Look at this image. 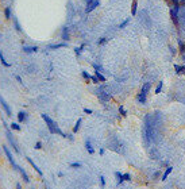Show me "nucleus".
Instances as JSON below:
<instances>
[{"instance_id": "4", "label": "nucleus", "mask_w": 185, "mask_h": 189, "mask_svg": "<svg viewBox=\"0 0 185 189\" xmlns=\"http://www.w3.org/2000/svg\"><path fill=\"white\" fill-rule=\"evenodd\" d=\"M7 139H8V142H10V145L12 146V149L16 151V153H19V149H18V145L15 143V140H14V137L11 135V132L7 130Z\"/></svg>"}, {"instance_id": "17", "label": "nucleus", "mask_w": 185, "mask_h": 189, "mask_svg": "<svg viewBox=\"0 0 185 189\" xmlns=\"http://www.w3.org/2000/svg\"><path fill=\"white\" fill-rule=\"evenodd\" d=\"M62 39L64 41H68L69 39V30L66 27H64V31H62Z\"/></svg>"}, {"instance_id": "5", "label": "nucleus", "mask_w": 185, "mask_h": 189, "mask_svg": "<svg viewBox=\"0 0 185 189\" xmlns=\"http://www.w3.org/2000/svg\"><path fill=\"white\" fill-rule=\"evenodd\" d=\"M0 104L3 105V109L5 111V114H7L8 116H11V115H12V112H11V109H10V107H8V104L5 103V100L2 97V94H0Z\"/></svg>"}, {"instance_id": "2", "label": "nucleus", "mask_w": 185, "mask_h": 189, "mask_svg": "<svg viewBox=\"0 0 185 189\" xmlns=\"http://www.w3.org/2000/svg\"><path fill=\"white\" fill-rule=\"evenodd\" d=\"M3 151L5 153V155H7V158H8V161H10V163L12 165V166H14L15 169H18V165H16V162H15V159H14V157L11 155V153H10V150H8V147H7V146H3Z\"/></svg>"}, {"instance_id": "24", "label": "nucleus", "mask_w": 185, "mask_h": 189, "mask_svg": "<svg viewBox=\"0 0 185 189\" xmlns=\"http://www.w3.org/2000/svg\"><path fill=\"white\" fill-rule=\"evenodd\" d=\"M82 166V163H80V162H73V163H70V168H73V169H79V168H81Z\"/></svg>"}, {"instance_id": "20", "label": "nucleus", "mask_w": 185, "mask_h": 189, "mask_svg": "<svg viewBox=\"0 0 185 189\" xmlns=\"http://www.w3.org/2000/svg\"><path fill=\"white\" fill-rule=\"evenodd\" d=\"M95 76H96V77H97V80H99V81H101V82H104V81H105V77H104V76L101 74L100 72H97V70H96V72H95Z\"/></svg>"}, {"instance_id": "6", "label": "nucleus", "mask_w": 185, "mask_h": 189, "mask_svg": "<svg viewBox=\"0 0 185 189\" xmlns=\"http://www.w3.org/2000/svg\"><path fill=\"white\" fill-rule=\"evenodd\" d=\"M26 159H27V161L30 162V165H31V166L34 168V170H35V172H37V173H38L39 176H42V170H41V169H39V168L37 166V165H35V163H34V161H33V159H31V158H30V157H27Z\"/></svg>"}, {"instance_id": "9", "label": "nucleus", "mask_w": 185, "mask_h": 189, "mask_svg": "<svg viewBox=\"0 0 185 189\" xmlns=\"http://www.w3.org/2000/svg\"><path fill=\"white\" fill-rule=\"evenodd\" d=\"M172 170H173V168L172 166H168V168H166V170H165V173L162 174V177H161V180H162V181H165L166 178H168V176L172 173Z\"/></svg>"}, {"instance_id": "36", "label": "nucleus", "mask_w": 185, "mask_h": 189, "mask_svg": "<svg viewBox=\"0 0 185 189\" xmlns=\"http://www.w3.org/2000/svg\"><path fill=\"white\" fill-rule=\"evenodd\" d=\"M14 23H15V27H16V30H18V31H22V30H20V27H19V25H18V22H16V19H14Z\"/></svg>"}, {"instance_id": "12", "label": "nucleus", "mask_w": 185, "mask_h": 189, "mask_svg": "<svg viewBox=\"0 0 185 189\" xmlns=\"http://www.w3.org/2000/svg\"><path fill=\"white\" fill-rule=\"evenodd\" d=\"M18 170H19L20 176L23 177V180H25V182H30V178H28V176L26 174V172H25V170H23L22 168H19V166H18Z\"/></svg>"}, {"instance_id": "30", "label": "nucleus", "mask_w": 185, "mask_h": 189, "mask_svg": "<svg viewBox=\"0 0 185 189\" xmlns=\"http://www.w3.org/2000/svg\"><path fill=\"white\" fill-rule=\"evenodd\" d=\"M119 112H120V114H122L123 116H127V112L124 111V108L122 107V105H120V107H119Z\"/></svg>"}, {"instance_id": "25", "label": "nucleus", "mask_w": 185, "mask_h": 189, "mask_svg": "<svg viewBox=\"0 0 185 189\" xmlns=\"http://www.w3.org/2000/svg\"><path fill=\"white\" fill-rule=\"evenodd\" d=\"M66 46V43H58V45H50V49H59V47Z\"/></svg>"}, {"instance_id": "1", "label": "nucleus", "mask_w": 185, "mask_h": 189, "mask_svg": "<svg viewBox=\"0 0 185 189\" xmlns=\"http://www.w3.org/2000/svg\"><path fill=\"white\" fill-rule=\"evenodd\" d=\"M41 116H42V119H43V120L46 122L47 127H49V131H50L51 134H59V135H62L64 138H66V137H65V135H64V132H62L61 130L58 128L57 123H56L54 120H53V119H50V117H49V115H46V114H42Z\"/></svg>"}, {"instance_id": "40", "label": "nucleus", "mask_w": 185, "mask_h": 189, "mask_svg": "<svg viewBox=\"0 0 185 189\" xmlns=\"http://www.w3.org/2000/svg\"><path fill=\"white\" fill-rule=\"evenodd\" d=\"M173 3H174V5H178V2H180V0H172Z\"/></svg>"}, {"instance_id": "28", "label": "nucleus", "mask_w": 185, "mask_h": 189, "mask_svg": "<svg viewBox=\"0 0 185 189\" xmlns=\"http://www.w3.org/2000/svg\"><path fill=\"white\" fill-rule=\"evenodd\" d=\"M11 127H12V130H16V131H19V130H20V126L18 124V123H12Z\"/></svg>"}, {"instance_id": "34", "label": "nucleus", "mask_w": 185, "mask_h": 189, "mask_svg": "<svg viewBox=\"0 0 185 189\" xmlns=\"http://www.w3.org/2000/svg\"><path fill=\"white\" fill-rule=\"evenodd\" d=\"M35 149L41 150V149H42V143H41V142H37V143H35Z\"/></svg>"}, {"instance_id": "27", "label": "nucleus", "mask_w": 185, "mask_h": 189, "mask_svg": "<svg viewBox=\"0 0 185 189\" xmlns=\"http://www.w3.org/2000/svg\"><path fill=\"white\" fill-rule=\"evenodd\" d=\"M123 178H124V181H131V174L130 173H124Z\"/></svg>"}, {"instance_id": "8", "label": "nucleus", "mask_w": 185, "mask_h": 189, "mask_svg": "<svg viewBox=\"0 0 185 189\" xmlns=\"http://www.w3.org/2000/svg\"><path fill=\"white\" fill-rule=\"evenodd\" d=\"M37 50H38L37 46H23V51H26V53H34Z\"/></svg>"}, {"instance_id": "41", "label": "nucleus", "mask_w": 185, "mask_h": 189, "mask_svg": "<svg viewBox=\"0 0 185 189\" xmlns=\"http://www.w3.org/2000/svg\"><path fill=\"white\" fill-rule=\"evenodd\" d=\"M16 80H18V82H20V84H22V78L19 77V76H18V77H16Z\"/></svg>"}, {"instance_id": "21", "label": "nucleus", "mask_w": 185, "mask_h": 189, "mask_svg": "<svg viewBox=\"0 0 185 189\" xmlns=\"http://www.w3.org/2000/svg\"><path fill=\"white\" fill-rule=\"evenodd\" d=\"M81 122H82V119H81V117H80V119L77 120V123H76V124H74V128H73V132H77V131H79V128H80V124H81Z\"/></svg>"}, {"instance_id": "19", "label": "nucleus", "mask_w": 185, "mask_h": 189, "mask_svg": "<svg viewBox=\"0 0 185 189\" xmlns=\"http://www.w3.org/2000/svg\"><path fill=\"white\" fill-rule=\"evenodd\" d=\"M150 86H151L150 82H146V84L142 86V91H141V92H142V93H147V92H149V89H150Z\"/></svg>"}, {"instance_id": "15", "label": "nucleus", "mask_w": 185, "mask_h": 189, "mask_svg": "<svg viewBox=\"0 0 185 189\" xmlns=\"http://www.w3.org/2000/svg\"><path fill=\"white\" fill-rule=\"evenodd\" d=\"M97 96L103 100V101H107V100H110V94L108 93H105V92H101V93H99Z\"/></svg>"}, {"instance_id": "7", "label": "nucleus", "mask_w": 185, "mask_h": 189, "mask_svg": "<svg viewBox=\"0 0 185 189\" xmlns=\"http://www.w3.org/2000/svg\"><path fill=\"white\" fill-rule=\"evenodd\" d=\"M170 16H172L173 23H174V25L177 26V25H178V14L174 12V10H172V11H170Z\"/></svg>"}, {"instance_id": "22", "label": "nucleus", "mask_w": 185, "mask_h": 189, "mask_svg": "<svg viewBox=\"0 0 185 189\" xmlns=\"http://www.w3.org/2000/svg\"><path fill=\"white\" fill-rule=\"evenodd\" d=\"M4 15H5V19H10L11 18V8L10 7H7L4 10Z\"/></svg>"}, {"instance_id": "14", "label": "nucleus", "mask_w": 185, "mask_h": 189, "mask_svg": "<svg viewBox=\"0 0 185 189\" xmlns=\"http://www.w3.org/2000/svg\"><path fill=\"white\" fill-rule=\"evenodd\" d=\"M136 7H138V0H133V5H131V15L136 14Z\"/></svg>"}, {"instance_id": "18", "label": "nucleus", "mask_w": 185, "mask_h": 189, "mask_svg": "<svg viewBox=\"0 0 185 189\" xmlns=\"http://www.w3.org/2000/svg\"><path fill=\"white\" fill-rule=\"evenodd\" d=\"M0 61H2V64L4 65V66H7V68L11 66V64L5 61V58H4V56H3V53H2V51H0Z\"/></svg>"}, {"instance_id": "26", "label": "nucleus", "mask_w": 185, "mask_h": 189, "mask_svg": "<svg viewBox=\"0 0 185 189\" xmlns=\"http://www.w3.org/2000/svg\"><path fill=\"white\" fill-rule=\"evenodd\" d=\"M162 85H164V82H159V84H158L157 89H156V93H157V94H158V93H161V91H162Z\"/></svg>"}, {"instance_id": "32", "label": "nucleus", "mask_w": 185, "mask_h": 189, "mask_svg": "<svg viewBox=\"0 0 185 189\" xmlns=\"http://www.w3.org/2000/svg\"><path fill=\"white\" fill-rule=\"evenodd\" d=\"M82 77H84V78H87V80H91V74H89V73H87V72H82Z\"/></svg>"}, {"instance_id": "11", "label": "nucleus", "mask_w": 185, "mask_h": 189, "mask_svg": "<svg viewBox=\"0 0 185 189\" xmlns=\"http://www.w3.org/2000/svg\"><path fill=\"white\" fill-rule=\"evenodd\" d=\"M85 149L88 150V153H89V154H93V147H92V143H91V140H89V139H87V142H85Z\"/></svg>"}, {"instance_id": "35", "label": "nucleus", "mask_w": 185, "mask_h": 189, "mask_svg": "<svg viewBox=\"0 0 185 189\" xmlns=\"http://www.w3.org/2000/svg\"><path fill=\"white\" fill-rule=\"evenodd\" d=\"M178 43H180V50L184 53V51H185V46H184V43H182V41H180Z\"/></svg>"}, {"instance_id": "3", "label": "nucleus", "mask_w": 185, "mask_h": 189, "mask_svg": "<svg viewBox=\"0 0 185 189\" xmlns=\"http://www.w3.org/2000/svg\"><path fill=\"white\" fill-rule=\"evenodd\" d=\"M99 4H100V2L99 0H89L88 2V4H87V8H85V11L87 12H91V11H93L96 7H99Z\"/></svg>"}, {"instance_id": "29", "label": "nucleus", "mask_w": 185, "mask_h": 189, "mask_svg": "<svg viewBox=\"0 0 185 189\" xmlns=\"http://www.w3.org/2000/svg\"><path fill=\"white\" fill-rule=\"evenodd\" d=\"M130 20H131V19H126V20H124V22L122 23V25H120V28H124V27H126V26L128 25V23H130Z\"/></svg>"}, {"instance_id": "38", "label": "nucleus", "mask_w": 185, "mask_h": 189, "mask_svg": "<svg viewBox=\"0 0 185 189\" xmlns=\"http://www.w3.org/2000/svg\"><path fill=\"white\" fill-rule=\"evenodd\" d=\"M105 41H107L105 38H100V39L97 41V43H100V45H101V43H105Z\"/></svg>"}, {"instance_id": "33", "label": "nucleus", "mask_w": 185, "mask_h": 189, "mask_svg": "<svg viewBox=\"0 0 185 189\" xmlns=\"http://www.w3.org/2000/svg\"><path fill=\"white\" fill-rule=\"evenodd\" d=\"M100 185H101V186H104V185H105V178H104V176H101V177H100Z\"/></svg>"}, {"instance_id": "16", "label": "nucleus", "mask_w": 185, "mask_h": 189, "mask_svg": "<svg viewBox=\"0 0 185 189\" xmlns=\"http://www.w3.org/2000/svg\"><path fill=\"white\" fill-rule=\"evenodd\" d=\"M136 99H138V101L142 103V104H143V103H146V93H142V92H141V93L138 94V97H136Z\"/></svg>"}, {"instance_id": "31", "label": "nucleus", "mask_w": 185, "mask_h": 189, "mask_svg": "<svg viewBox=\"0 0 185 189\" xmlns=\"http://www.w3.org/2000/svg\"><path fill=\"white\" fill-rule=\"evenodd\" d=\"M82 49H84V45H82L81 47H76V49H74V51H76V54H77V56H79V54H80V53H81V50H82Z\"/></svg>"}, {"instance_id": "42", "label": "nucleus", "mask_w": 185, "mask_h": 189, "mask_svg": "<svg viewBox=\"0 0 185 189\" xmlns=\"http://www.w3.org/2000/svg\"><path fill=\"white\" fill-rule=\"evenodd\" d=\"M16 189H22V186H20V184H16Z\"/></svg>"}, {"instance_id": "10", "label": "nucleus", "mask_w": 185, "mask_h": 189, "mask_svg": "<svg viewBox=\"0 0 185 189\" xmlns=\"http://www.w3.org/2000/svg\"><path fill=\"white\" fill-rule=\"evenodd\" d=\"M26 119H27V114H26V112H23V111H20L19 114H18V120L22 123V122H26Z\"/></svg>"}, {"instance_id": "37", "label": "nucleus", "mask_w": 185, "mask_h": 189, "mask_svg": "<svg viewBox=\"0 0 185 189\" xmlns=\"http://www.w3.org/2000/svg\"><path fill=\"white\" fill-rule=\"evenodd\" d=\"M91 80L95 82V84H97V82H99V80H97V77H96V76H95V77H92V76H91Z\"/></svg>"}, {"instance_id": "13", "label": "nucleus", "mask_w": 185, "mask_h": 189, "mask_svg": "<svg viewBox=\"0 0 185 189\" xmlns=\"http://www.w3.org/2000/svg\"><path fill=\"white\" fill-rule=\"evenodd\" d=\"M115 177H116V180H118V185H120L124 182V178H123V174H120L119 172H115Z\"/></svg>"}, {"instance_id": "23", "label": "nucleus", "mask_w": 185, "mask_h": 189, "mask_svg": "<svg viewBox=\"0 0 185 189\" xmlns=\"http://www.w3.org/2000/svg\"><path fill=\"white\" fill-rule=\"evenodd\" d=\"M174 68H176V70H177L178 74H181L182 72H185V68H184V66H178V65H174Z\"/></svg>"}, {"instance_id": "39", "label": "nucleus", "mask_w": 185, "mask_h": 189, "mask_svg": "<svg viewBox=\"0 0 185 189\" xmlns=\"http://www.w3.org/2000/svg\"><path fill=\"white\" fill-rule=\"evenodd\" d=\"M84 112H85V114H92V109H88V108H84Z\"/></svg>"}]
</instances>
